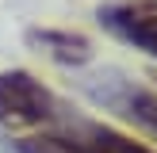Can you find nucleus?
Masks as SVG:
<instances>
[{
    "mask_svg": "<svg viewBox=\"0 0 157 153\" xmlns=\"http://www.w3.org/2000/svg\"><path fill=\"white\" fill-rule=\"evenodd\" d=\"M54 115V96L31 73H0V122L35 126Z\"/></svg>",
    "mask_w": 157,
    "mask_h": 153,
    "instance_id": "obj_1",
    "label": "nucleus"
},
{
    "mask_svg": "<svg viewBox=\"0 0 157 153\" xmlns=\"http://www.w3.org/2000/svg\"><path fill=\"white\" fill-rule=\"evenodd\" d=\"M100 23L115 31L119 38L134 42L138 50L157 58V0H134V4L100 8Z\"/></svg>",
    "mask_w": 157,
    "mask_h": 153,
    "instance_id": "obj_2",
    "label": "nucleus"
},
{
    "mask_svg": "<svg viewBox=\"0 0 157 153\" xmlns=\"http://www.w3.org/2000/svg\"><path fill=\"white\" fill-rule=\"evenodd\" d=\"M61 142L69 153H153L142 142H134L111 126H81L73 138H61Z\"/></svg>",
    "mask_w": 157,
    "mask_h": 153,
    "instance_id": "obj_3",
    "label": "nucleus"
},
{
    "mask_svg": "<svg viewBox=\"0 0 157 153\" xmlns=\"http://www.w3.org/2000/svg\"><path fill=\"white\" fill-rule=\"evenodd\" d=\"M35 42L46 46L58 61H88V54H92L88 42H84L81 35H69V31H38Z\"/></svg>",
    "mask_w": 157,
    "mask_h": 153,
    "instance_id": "obj_4",
    "label": "nucleus"
},
{
    "mask_svg": "<svg viewBox=\"0 0 157 153\" xmlns=\"http://www.w3.org/2000/svg\"><path fill=\"white\" fill-rule=\"evenodd\" d=\"M127 115H134L138 122H146L157 134V96H150V92H130L127 96Z\"/></svg>",
    "mask_w": 157,
    "mask_h": 153,
    "instance_id": "obj_5",
    "label": "nucleus"
},
{
    "mask_svg": "<svg viewBox=\"0 0 157 153\" xmlns=\"http://www.w3.org/2000/svg\"><path fill=\"white\" fill-rule=\"evenodd\" d=\"M19 153H69L61 138H31V142H19Z\"/></svg>",
    "mask_w": 157,
    "mask_h": 153,
    "instance_id": "obj_6",
    "label": "nucleus"
}]
</instances>
